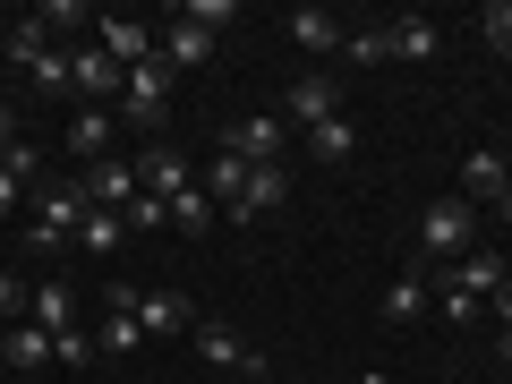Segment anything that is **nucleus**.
Here are the masks:
<instances>
[{
	"instance_id": "obj_1",
	"label": "nucleus",
	"mask_w": 512,
	"mask_h": 384,
	"mask_svg": "<svg viewBox=\"0 0 512 384\" xmlns=\"http://www.w3.org/2000/svg\"><path fill=\"white\" fill-rule=\"evenodd\" d=\"M470 248H478V205L470 197H436L419 214V256L427 265H461Z\"/></svg>"
},
{
	"instance_id": "obj_2",
	"label": "nucleus",
	"mask_w": 512,
	"mask_h": 384,
	"mask_svg": "<svg viewBox=\"0 0 512 384\" xmlns=\"http://www.w3.org/2000/svg\"><path fill=\"white\" fill-rule=\"evenodd\" d=\"M77 231H86V197H77V180H60L35 197V231H18V239L35 256H60V248H77Z\"/></svg>"
},
{
	"instance_id": "obj_3",
	"label": "nucleus",
	"mask_w": 512,
	"mask_h": 384,
	"mask_svg": "<svg viewBox=\"0 0 512 384\" xmlns=\"http://www.w3.org/2000/svg\"><path fill=\"white\" fill-rule=\"evenodd\" d=\"M120 120H128V128H163V120H171V69H163V60L120 69Z\"/></svg>"
},
{
	"instance_id": "obj_4",
	"label": "nucleus",
	"mask_w": 512,
	"mask_h": 384,
	"mask_svg": "<svg viewBox=\"0 0 512 384\" xmlns=\"http://www.w3.org/2000/svg\"><path fill=\"white\" fill-rule=\"evenodd\" d=\"M77 197L103 205V214H128V205L146 197V180H137V163H86L77 171Z\"/></svg>"
},
{
	"instance_id": "obj_5",
	"label": "nucleus",
	"mask_w": 512,
	"mask_h": 384,
	"mask_svg": "<svg viewBox=\"0 0 512 384\" xmlns=\"http://www.w3.org/2000/svg\"><path fill=\"white\" fill-rule=\"evenodd\" d=\"M333 111H342V86H333L325 69H308V77L282 86V120H291V128H325Z\"/></svg>"
},
{
	"instance_id": "obj_6",
	"label": "nucleus",
	"mask_w": 512,
	"mask_h": 384,
	"mask_svg": "<svg viewBox=\"0 0 512 384\" xmlns=\"http://www.w3.org/2000/svg\"><path fill=\"white\" fill-rule=\"evenodd\" d=\"M222 146L248 154V163H282V146H291V120H282V111H248V120L222 137Z\"/></svg>"
},
{
	"instance_id": "obj_7",
	"label": "nucleus",
	"mask_w": 512,
	"mask_h": 384,
	"mask_svg": "<svg viewBox=\"0 0 512 384\" xmlns=\"http://www.w3.org/2000/svg\"><path fill=\"white\" fill-rule=\"evenodd\" d=\"M282 205H291V171H282V163H256V171H248V188H239V205H231V222L282 214Z\"/></svg>"
},
{
	"instance_id": "obj_8",
	"label": "nucleus",
	"mask_w": 512,
	"mask_h": 384,
	"mask_svg": "<svg viewBox=\"0 0 512 384\" xmlns=\"http://www.w3.org/2000/svg\"><path fill=\"white\" fill-rule=\"evenodd\" d=\"M444 274H453V282H461L470 299H495V291L512 282V265H504V248H487V239H478V248L461 256V265H444Z\"/></svg>"
},
{
	"instance_id": "obj_9",
	"label": "nucleus",
	"mask_w": 512,
	"mask_h": 384,
	"mask_svg": "<svg viewBox=\"0 0 512 384\" xmlns=\"http://www.w3.org/2000/svg\"><path fill=\"white\" fill-rule=\"evenodd\" d=\"M94 35H103V52L120 60V69H146V60L163 52V35H154V26H137V18H103Z\"/></svg>"
},
{
	"instance_id": "obj_10",
	"label": "nucleus",
	"mask_w": 512,
	"mask_h": 384,
	"mask_svg": "<svg viewBox=\"0 0 512 384\" xmlns=\"http://www.w3.org/2000/svg\"><path fill=\"white\" fill-rule=\"evenodd\" d=\"M137 325H146V342H180V333H197L180 291H137Z\"/></svg>"
},
{
	"instance_id": "obj_11",
	"label": "nucleus",
	"mask_w": 512,
	"mask_h": 384,
	"mask_svg": "<svg viewBox=\"0 0 512 384\" xmlns=\"http://www.w3.org/2000/svg\"><path fill=\"white\" fill-rule=\"evenodd\" d=\"M137 180H146V197H180V188H197V180H188V154L180 146H146V154H137Z\"/></svg>"
},
{
	"instance_id": "obj_12",
	"label": "nucleus",
	"mask_w": 512,
	"mask_h": 384,
	"mask_svg": "<svg viewBox=\"0 0 512 384\" xmlns=\"http://www.w3.org/2000/svg\"><path fill=\"white\" fill-rule=\"evenodd\" d=\"M436 308V274H393V291H384V325H419V316Z\"/></svg>"
},
{
	"instance_id": "obj_13",
	"label": "nucleus",
	"mask_w": 512,
	"mask_h": 384,
	"mask_svg": "<svg viewBox=\"0 0 512 384\" xmlns=\"http://www.w3.org/2000/svg\"><path fill=\"white\" fill-rule=\"evenodd\" d=\"M111 137H120V128H111V111H103V103L69 111V154H77V163H111Z\"/></svg>"
},
{
	"instance_id": "obj_14",
	"label": "nucleus",
	"mask_w": 512,
	"mask_h": 384,
	"mask_svg": "<svg viewBox=\"0 0 512 384\" xmlns=\"http://www.w3.org/2000/svg\"><path fill=\"white\" fill-rule=\"evenodd\" d=\"M504 163H512V154H495V146L461 154V188H453V197H470V205H495V197H504Z\"/></svg>"
},
{
	"instance_id": "obj_15",
	"label": "nucleus",
	"mask_w": 512,
	"mask_h": 384,
	"mask_svg": "<svg viewBox=\"0 0 512 384\" xmlns=\"http://www.w3.org/2000/svg\"><path fill=\"white\" fill-rule=\"evenodd\" d=\"M154 60H163L171 77H180V69H205V60H214V35H205V26H188V18H171V26H163V52H154Z\"/></svg>"
},
{
	"instance_id": "obj_16",
	"label": "nucleus",
	"mask_w": 512,
	"mask_h": 384,
	"mask_svg": "<svg viewBox=\"0 0 512 384\" xmlns=\"http://www.w3.org/2000/svg\"><path fill=\"white\" fill-rule=\"evenodd\" d=\"M282 35H291L308 60H333V52H342V26H333L325 9H291V18H282Z\"/></svg>"
},
{
	"instance_id": "obj_17",
	"label": "nucleus",
	"mask_w": 512,
	"mask_h": 384,
	"mask_svg": "<svg viewBox=\"0 0 512 384\" xmlns=\"http://www.w3.org/2000/svg\"><path fill=\"white\" fill-rule=\"evenodd\" d=\"M69 86L103 103V94H120V60H111L103 43H94V52H69Z\"/></svg>"
},
{
	"instance_id": "obj_18",
	"label": "nucleus",
	"mask_w": 512,
	"mask_h": 384,
	"mask_svg": "<svg viewBox=\"0 0 512 384\" xmlns=\"http://www.w3.org/2000/svg\"><path fill=\"white\" fill-rule=\"evenodd\" d=\"M248 171H256L248 154H231V146H222L214 163H205V180H197V188H205V197L222 205V214H231V205H239V188H248Z\"/></svg>"
},
{
	"instance_id": "obj_19",
	"label": "nucleus",
	"mask_w": 512,
	"mask_h": 384,
	"mask_svg": "<svg viewBox=\"0 0 512 384\" xmlns=\"http://www.w3.org/2000/svg\"><path fill=\"white\" fill-rule=\"evenodd\" d=\"M26 308H35V325H43V333H69V325H77V291H69L60 274H43Z\"/></svg>"
},
{
	"instance_id": "obj_20",
	"label": "nucleus",
	"mask_w": 512,
	"mask_h": 384,
	"mask_svg": "<svg viewBox=\"0 0 512 384\" xmlns=\"http://www.w3.org/2000/svg\"><path fill=\"white\" fill-rule=\"evenodd\" d=\"M0 367H18V376H35V367H52V333H43V325H18L9 342H0Z\"/></svg>"
},
{
	"instance_id": "obj_21",
	"label": "nucleus",
	"mask_w": 512,
	"mask_h": 384,
	"mask_svg": "<svg viewBox=\"0 0 512 384\" xmlns=\"http://www.w3.org/2000/svg\"><path fill=\"white\" fill-rule=\"evenodd\" d=\"M188 350H197V359H205V367H239V359H248V350H239V333H231V325H222V316H205V325H197V333H188Z\"/></svg>"
},
{
	"instance_id": "obj_22",
	"label": "nucleus",
	"mask_w": 512,
	"mask_h": 384,
	"mask_svg": "<svg viewBox=\"0 0 512 384\" xmlns=\"http://www.w3.org/2000/svg\"><path fill=\"white\" fill-rule=\"evenodd\" d=\"M308 154H316V163H350V154H359V128H350V111H333L325 128H308Z\"/></svg>"
},
{
	"instance_id": "obj_23",
	"label": "nucleus",
	"mask_w": 512,
	"mask_h": 384,
	"mask_svg": "<svg viewBox=\"0 0 512 384\" xmlns=\"http://www.w3.org/2000/svg\"><path fill=\"white\" fill-rule=\"evenodd\" d=\"M436 52H444L436 18H393V60H436Z\"/></svg>"
},
{
	"instance_id": "obj_24",
	"label": "nucleus",
	"mask_w": 512,
	"mask_h": 384,
	"mask_svg": "<svg viewBox=\"0 0 512 384\" xmlns=\"http://www.w3.org/2000/svg\"><path fill=\"white\" fill-rule=\"evenodd\" d=\"M0 52H9V60H18L26 77H35L43 60H52V43H43V18H18V26H9V43H0Z\"/></svg>"
},
{
	"instance_id": "obj_25",
	"label": "nucleus",
	"mask_w": 512,
	"mask_h": 384,
	"mask_svg": "<svg viewBox=\"0 0 512 384\" xmlns=\"http://www.w3.org/2000/svg\"><path fill=\"white\" fill-rule=\"evenodd\" d=\"M120 239H128V222L103 214V205H86V231H77V248H86V256H120Z\"/></svg>"
},
{
	"instance_id": "obj_26",
	"label": "nucleus",
	"mask_w": 512,
	"mask_h": 384,
	"mask_svg": "<svg viewBox=\"0 0 512 384\" xmlns=\"http://www.w3.org/2000/svg\"><path fill=\"white\" fill-rule=\"evenodd\" d=\"M342 60H350V69H384V60H393V26H367V35H342Z\"/></svg>"
},
{
	"instance_id": "obj_27",
	"label": "nucleus",
	"mask_w": 512,
	"mask_h": 384,
	"mask_svg": "<svg viewBox=\"0 0 512 384\" xmlns=\"http://www.w3.org/2000/svg\"><path fill=\"white\" fill-rule=\"evenodd\" d=\"M171 222H180V231L197 239V231H214V222H222V205L205 197V188H180V197H171Z\"/></svg>"
},
{
	"instance_id": "obj_28",
	"label": "nucleus",
	"mask_w": 512,
	"mask_h": 384,
	"mask_svg": "<svg viewBox=\"0 0 512 384\" xmlns=\"http://www.w3.org/2000/svg\"><path fill=\"white\" fill-rule=\"evenodd\" d=\"M94 342L120 350V359H128V350H146V325H137V308H103V333H94Z\"/></svg>"
},
{
	"instance_id": "obj_29",
	"label": "nucleus",
	"mask_w": 512,
	"mask_h": 384,
	"mask_svg": "<svg viewBox=\"0 0 512 384\" xmlns=\"http://www.w3.org/2000/svg\"><path fill=\"white\" fill-rule=\"evenodd\" d=\"M478 308H487V299H470V291H461L453 274H436V316H444V325H470Z\"/></svg>"
},
{
	"instance_id": "obj_30",
	"label": "nucleus",
	"mask_w": 512,
	"mask_h": 384,
	"mask_svg": "<svg viewBox=\"0 0 512 384\" xmlns=\"http://www.w3.org/2000/svg\"><path fill=\"white\" fill-rule=\"evenodd\" d=\"M43 163H52V154H43L35 137H18V146L0 154V171H9V180H18V188H26V180H43Z\"/></svg>"
},
{
	"instance_id": "obj_31",
	"label": "nucleus",
	"mask_w": 512,
	"mask_h": 384,
	"mask_svg": "<svg viewBox=\"0 0 512 384\" xmlns=\"http://www.w3.org/2000/svg\"><path fill=\"white\" fill-rule=\"evenodd\" d=\"M478 35H487V52H504V60H512V0H487Z\"/></svg>"
},
{
	"instance_id": "obj_32",
	"label": "nucleus",
	"mask_w": 512,
	"mask_h": 384,
	"mask_svg": "<svg viewBox=\"0 0 512 384\" xmlns=\"http://www.w3.org/2000/svg\"><path fill=\"white\" fill-rule=\"evenodd\" d=\"M180 18H188V26H205V35H214V26H231V18H239V0H188Z\"/></svg>"
},
{
	"instance_id": "obj_33",
	"label": "nucleus",
	"mask_w": 512,
	"mask_h": 384,
	"mask_svg": "<svg viewBox=\"0 0 512 384\" xmlns=\"http://www.w3.org/2000/svg\"><path fill=\"white\" fill-rule=\"evenodd\" d=\"M52 359H60V367H86V359H94V333H77V325L52 333Z\"/></svg>"
},
{
	"instance_id": "obj_34",
	"label": "nucleus",
	"mask_w": 512,
	"mask_h": 384,
	"mask_svg": "<svg viewBox=\"0 0 512 384\" xmlns=\"http://www.w3.org/2000/svg\"><path fill=\"white\" fill-rule=\"evenodd\" d=\"M120 222H128V231H163V222H171V205H163V197H137Z\"/></svg>"
},
{
	"instance_id": "obj_35",
	"label": "nucleus",
	"mask_w": 512,
	"mask_h": 384,
	"mask_svg": "<svg viewBox=\"0 0 512 384\" xmlns=\"http://www.w3.org/2000/svg\"><path fill=\"white\" fill-rule=\"evenodd\" d=\"M35 86H43V94H60V86H69V52H60V43H52V60L35 69Z\"/></svg>"
},
{
	"instance_id": "obj_36",
	"label": "nucleus",
	"mask_w": 512,
	"mask_h": 384,
	"mask_svg": "<svg viewBox=\"0 0 512 384\" xmlns=\"http://www.w3.org/2000/svg\"><path fill=\"white\" fill-rule=\"evenodd\" d=\"M26 299H35V291H26V282H18V274H0V316H18V308H26Z\"/></svg>"
},
{
	"instance_id": "obj_37",
	"label": "nucleus",
	"mask_w": 512,
	"mask_h": 384,
	"mask_svg": "<svg viewBox=\"0 0 512 384\" xmlns=\"http://www.w3.org/2000/svg\"><path fill=\"white\" fill-rule=\"evenodd\" d=\"M18 146V103H0V154Z\"/></svg>"
},
{
	"instance_id": "obj_38",
	"label": "nucleus",
	"mask_w": 512,
	"mask_h": 384,
	"mask_svg": "<svg viewBox=\"0 0 512 384\" xmlns=\"http://www.w3.org/2000/svg\"><path fill=\"white\" fill-rule=\"evenodd\" d=\"M18 197H26V188H18V180H9V171H0V222L18 214Z\"/></svg>"
},
{
	"instance_id": "obj_39",
	"label": "nucleus",
	"mask_w": 512,
	"mask_h": 384,
	"mask_svg": "<svg viewBox=\"0 0 512 384\" xmlns=\"http://www.w3.org/2000/svg\"><path fill=\"white\" fill-rule=\"evenodd\" d=\"M239 384H265V359H256V350L239 359Z\"/></svg>"
},
{
	"instance_id": "obj_40",
	"label": "nucleus",
	"mask_w": 512,
	"mask_h": 384,
	"mask_svg": "<svg viewBox=\"0 0 512 384\" xmlns=\"http://www.w3.org/2000/svg\"><path fill=\"white\" fill-rule=\"evenodd\" d=\"M487 308H495V316H504V333H512V282H504V291H495V299H487Z\"/></svg>"
},
{
	"instance_id": "obj_41",
	"label": "nucleus",
	"mask_w": 512,
	"mask_h": 384,
	"mask_svg": "<svg viewBox=\"0 0 512 384\" xmlns=\"http://www.w3.org/2000/svg\"><path fill=\"white\" fill-rule=\"evenodd\" d=\"M495 359H504V367H512V333H495Z\"/></svg>"
},
{
	"instance_id": "obj_42",
	"label": "nucleus",
	"mask_w": 512,
	"mask_h": 384,
	"mask_svg": "<svg viewBox=\"0 0 512 384\" xmlns=\"http://www.w3.org/2000/svg\"><path fill=\"white\" fill-rule=\"evenodd\" d=\"M495 222H504V231H512V197H495Z\"/></svg>"
},
{
	"instance_id": "obj_43",
	"label": "nucleus",
	"mask_w": 512,
	"mask_h": 384,
	"mask_svg": "<svg viewBox=\"0 0 512 384\" xmlns=\"http://www.w3.org/2000/svg\"><path fill=\"white\" fill-rule=\"evenodd\" d=\"M359 384H393V376H376V367H367V376H359Z\"/></svg>"
}]
</instances>
